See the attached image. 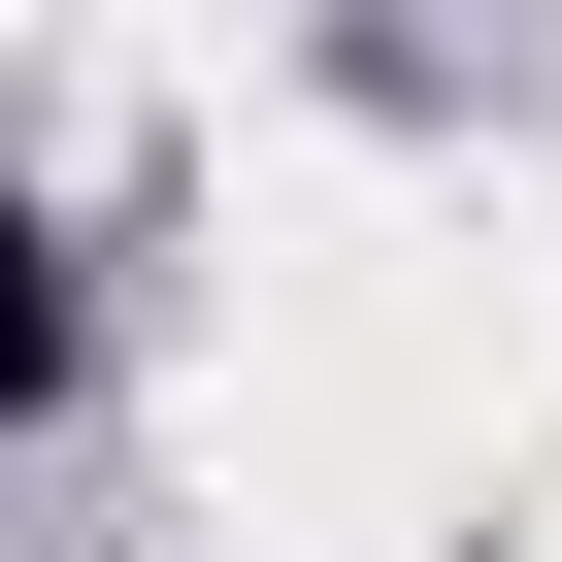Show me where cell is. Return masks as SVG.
I'll return each instance as SVG.
<instances>
[{"label":"cell","mask_w":562,"mask_h":562,"mask_svg":"<svg viewBox=\"0 0 562 562\" xmlns=\"http://www.w3.org/2000/svg\"><path fill=\"white\" fill-rule=\"evenodd\" d=\"M562 430V199L529 166H265L166 331L199 562H430Z\"/></svg>","instance_id":"cell-1"}]
</instances>
